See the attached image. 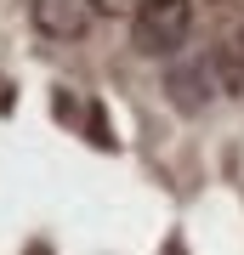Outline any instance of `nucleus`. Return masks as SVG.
I'll list each match as a JSON object with an SVG mask.
<instances>
[{
	"instance_id": "nucleus-1",
	"label": "nucleus",
	"mask_w": 244,
	"mask_h": 255,
	"mask_svg": "<svg viewBox=\"0 0 244 255\" xmlns=\"http://www.w3.org/2000/svg\"><path fill=\"white\" fill-rule=\"evenodd\" d=\"M193 34V0H148L131 17V46L142 57H176Z\"/></svg>"
},
{
	"instance_id": "nucleus-2",
	"label": "nucleus",
	"mask_w": 244,
	"mask_h": 255,
	"mask_svg": "<svg viewBox=\"0 0 244 255\" xmlns=\"http://www.w3.org/2000/svg\"><path fill=\"white\" fill-rule=\"evenodd\" d=\"M28 23L40 28L45 40H80L85 34V0H23Z\"/></svg>"
},
{
	"instance_id": "nucleus-3",
	"label": "nucleus",
	"mask_w": 244,
	"mask_h": 255,
	"mask_svg": "<svg viewBox=\"0 0 244 255\" xmlns=\"http://www.w3.org/2000/svg\"><path fill=\"white\" fill-rule=\"evenodd\" d=\"M85 6H91V11H102V17H125V11L136 17V11L148 6V0H85Z\"/></svg>"
}]
</instances>
